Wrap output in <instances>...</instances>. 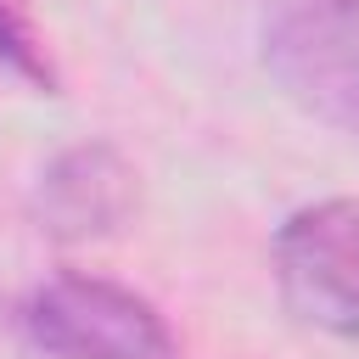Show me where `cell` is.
<instances>
[{"label":"cell","mask_w":359,"mask_h":359,"mask_svg":"<svg viewBox=\"0 0 359 359\" xmlns=\"http://www.w3.org/2000/svg\"><path fill=\"white\" fill-rule=\"evenodd\" d=\"M0 73L22 79L28 90L56 95V67H50V56H45V45H39V34H34V22L17 11V0H0Z\"/></svg>","instance_id":"cell-5"},{"label":"cell","mask_w":359,"mask_h":359,"mask_svg":"<svg viewBox=\"0 0 359 359\" xmlns=\"http://www.w3.org/2000/svg\"><path fill=\"white\" fill-rule=\"evenodd\" d=\"M258 56L286 101L359 140V0H269Z\"/></svg>","instance_id":"cell-1"},{"label":"cell","mask_w":359,"mask_h":359,"mask_svg":"<svg viewBox=\"0 0 359 359\" xmlns=\"http://www.w3.org/2000/svg\"><path fill=\"white\" fill-rule=\"evenodd\" d=\"M135 208V168L118 146L84 140L45 163L34 185V219L56 241H95L112 236Z\"/></svg>","instance_id":"cell-4"},{"label":"cell","mask_w":359,"mask_h":359,"mask_svg":"<svg viewBox=\"0 0 359 359\" xmlns=\"http://www.w3.org/2000/svg\"><path fill=\"white\" fill-rule=\"evenodd\" d=\"M286 309L331 337H359V202L297 208L275 236Z\"/></svg>","instance_id":"cell-3"},{"label":"cell","mask_w":359,"mask_h":359,"mask_svg":"<svg viewBox=\"0 0 359 359\" xmlns=\"http://www.w3.org/2000/svg\"><path fill=\"white\" fill-rule=\"evenodd\" d=\"M22 331L50 359H180L168 320L101 275H56L28 292Z\"/></svg>","instance_id":"cell-2"}]
</instances>
